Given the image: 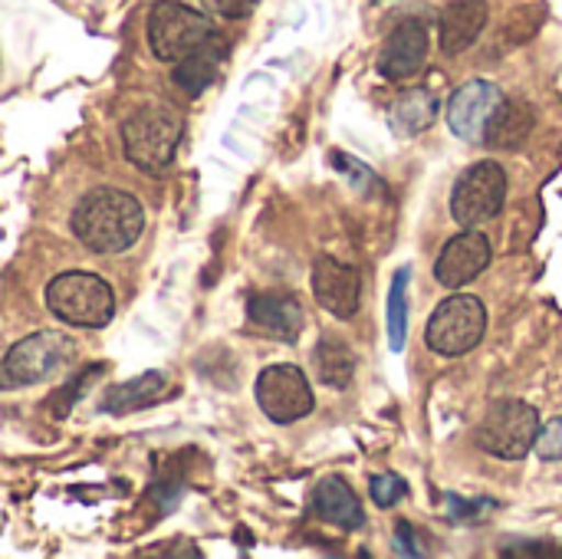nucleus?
Listing matches in <instances>:
<instances>
[{
    "instance_id": "nucleus-1",
    "label": "nucleus",
    "mask_w": 562,
    "mask_h": 559,
    "mask_svg": "<svg viewBox=\"0 0 562 559\" xmlns=\"http://www.w3.org/2000/svg\"><path fill=\"white\" fill-rule=\"evenodd\" d=\"M142 231H145V211L138 198L119 188H95L72 211L76 241L99 257L128 250L142 237Z\"/></svg>"
},
{
    "instance_id": "nucleus-2",
    "label": "nucleus",
    "mask_w": 562,
    "mask_h": 559,
    "mask_svg": "<svg viewBox=\"0 0 562 559\" xmlns=\"http://www.w3.org/2000/svg\"><path fill=\"white\" fill-rule=\"evenodd\" d=\"M181 135H184V115L168 102H155L132 112L122 122V152L135 168L158 175L175 161Z\"/></svg>"
},
{
    "instance_id": "nucleus-3",
    "label": "nucleus",
    "mask_w": 562,
    "mask_h": 559,
    "mask_svg": "<svg viewBox=\"0 0 562 559\" xmlns=\"http://www.w3.org/2000/svg\"><path fill=\"white\" fill-rule=\"evenodd\" d=\"M46 306L66 326L102 329L115 316V293L102 277L86 273V270H69L49 280Z\"/></svg>"
},
{
    "instance_id": "nucleus-4",
    "label": "nucleus",
    "mask_w": 562,
    "mask_h": 559,
    "mask_svg": "<svg viewBox=\"0 0 562 559\" xmlns=\"http://www.w3.org/2000/svg\"><path fill=\"white\" fill-rule=\"evenodd\" d=\"M211 13H201L178 0H158L148 13V46L161 63H178L214 40Z\"/></svg>"
},
{
    "instance_id": "nucleus-5",
    "label": "nucleus",
    "mask_w": 562,
    "mask_h": 559,
    "mask_svg": "<svg viewBox=\"0 0 562 559\" xmlns=\"http://www.w3.org/2000/svg\"><path fill=\"white\" fill-rule=\"evenodd\" d=\"M540 435V412L520 399H501L491 405L477 428V445L501 461H524Z\"/></svg>"
},
{
    "instance_id": "nucleus-6",
    "label": "nucleus",
    "mask_w": 562,
    "mask_h": 559,
    "mask_svg": "<svg viewBox=\"0 0 562 559\" xmlns=\"http://www.w3.org/2000/svg\"><path fill=\"white\" fill-rule=\"evenodd\" d=\"M487 333V310L477 297L471 293H454L448 297L428 320L425 326V343L438 356H464L471 353Z\"/></svg>"
},
{
    "instance_id": "nucleus-7",
    "label": "nucleus",
    "mask_w": 562,
    "mask_h": 559,
    "mask_svg": "<svg viewBox=\"0 0 562 559\" xmlns=\"http://www.w3.org/2000/svg\"><path fill=\"white\" fill-rule=\"evenodd\" d=\"M76 359V343L66 333H33L13 343L3 356V376L10 385H40L56 379Z\"/></svg>"
},
{
    "instance_id": "nucleus-8",
    "label": "nucleus",
    "mask_w": 562,
    "mask_h": 559,
    "mask_svg": "<svg viewBox=\"0 0 562 559\" xmlns=\"http://www.w3.org/2000/svg\"><path fill=\"white\" fill-rule=\"evenodd\" d=\"M507 201V171L501 161L471 165L451 191V217L461 227H481L504 211Z\"/></svg>"
},
{
    "instance_id": "nucleus-9",
    "label": "nucleus",
    "mask_w": 562,
    "mask_h": 559,
    "mask_svg": "<svg viewBox=\"0 0 562 559\" xmlns=\"http://www.w3.org/2000/svg\"><path fill=\"white\" fill-rule=\"evenodd\" d=\"M254 392H257L260 412L277 425H293L316 409V395H313L306 372L300 366H290V362L267 366L257 376Z\"/></svg>"
},
{
    "instance_id": "nucleus-10",
    "label": "nucleus",
    "mask_w": 562,
    "mask_h": 559,
    "mask_svg": "<svg viewBox=\"0 0 562 559\" xmlns=\"http://www.w3.org/2000/svg\"><path fill=\"white\" fill-rule=\"evenodd\" d=\"M313 297L329 316L352 320L362 303V277L352 264H342L339 257L323 254L313 264Z\"/></svg>"
},
{
    "instance_id": "nucleus-11",
    "label": "nucleus",
    "mask_w": 562,
    "mask_h": 559,
    "mask_svg": "<svg viewBox=\"0 0 562 559\" xmlns=\"http://www.w3.org/2000/svg\"><path fill=\"white\" fill-rule=\"evenodd\" d=\"M491 257H494L491 241L481 231L468 227L441 247L435 260V280L448 290H461L487 270Z\"/></svg>"
},
{
    "instance_id": "nucleus-12",
    "label": "nucleus",
    "mask_w": 562,
    "mask_h": 559,
    "mask_svg": "<svg viewBox=\"0 0 562 559\" xmlns=\"http://www.w3.org/2000/svg\"><path fill=\"white\" fill-rule=\"evenodd\" d=\"M504 102L501 86L487 82V79H471L464 82L451 102H448V125L458 138L464 142H484L487 125L497 112V105Z\"/></svg>"
},
{
    "instance_id": "nucleus-13",
    "label": "nucleus",
    "mask_w": 562,
    "mask_h": 559,
    "mask_svg": "<svg viewBox=\"0 0 562 559\" xmlns=\"http://www.w3.org/2000/svg\"><path fill=\"white\" fill-rule=\"evenodd\" d=\"M428 59V26L422 20H402L392 26L379 49V72L392 82H405L425 69Z\"/></svg>"
},
{
    "instance_id": "nucleus-14",
    "label": "nucleus",
    "mask_w": 562,
    "mask_h": 559,
    "mask_svg": "<svg viewBox=\"0 0 562 559\" xmlns=\"http://www.w3.org/2000/svg\"><path fill=\"white\" fill-rule=\"evenodd\" d=\"M247 320L277 343H296L303 329V303L286 290H263L247 300Z\"/></svg>"
},
{
    "instance_id": "nucleus-15",
    "label": "nucleus",
    "mask_w": 562,
    "mask_h": 559,
    "mask_svg": "<svg viewBox=\"0 0 562 559\" xmlns=\"http://www.w3.org/2000/svg\"><path fill=\"white\" fill-rule=\"evenodd\" d=\"M491 16L487 0H451L438 20V43L445 56H458L477 43Z\"/></svg>"
},
{
    "instance_id": "nucleus-16",
    "label": "nucleus",
    "mask_w": 562,
    "mask_h": 559,
    "mask_svg": "<svg viewBox=\"0 0 562 559\" xmlns=\"http://www.w3.org/2000/svg\"><path fill=\"white\" fill-rule=\"evenodd\" d=\"M313 511H316L319 521H326V524H333V527H339L346 534L362 530V524H366V511H362L356 491L339 474H329V478H323L316 484V491H313Z\"/></svg>"
},
{
    "instance_id": "nucleus-17",
    "label": "nucleus",
    "mask_w": 562,
    "mask_h": 559,
    "mask_svg": "<svg viewBox=\"0 0 562 559\" xmlns=\"http://www.w3.org/2000/svg\"><path fill=\"white\" fill-rule=\"evenodd\" d=\"M438 119V96L431 89H405L389 109V128L398 138H415L428 132Z\"/></svg>"
},
{
    "instance_id": "nucleus-18",
    "label": "nucleus",
    "mask_w": 562,
    "mask_h": 559,
    "mask_svg": "<svg viewBox=\"0 0 562 559\" xmlns=\"http://www.w3.org/2000/svg\"><path fill=\"white\" fill-rule=\"evenodd\" d=\"M530 128H533V109L527 102H520V99H507L504 96V102L497 105V112H494V119L487 125L484 145L504 148V152L520 148L527 142Z\"/></svg>"
},
{
    "instance_id": "nucleus-19",
    "label": "nucleus",
    "mask_w": 562,
    "mask_h": 559,
    "mask_svg": "<svg viewBox=\"0 0 562 559\" xmlns=\"http://www.w3.org/2000/svg\"><path fill=\"white\" fill-rule=\"evenodd\" d=\"M221 59H224V40L214 36V40H207L201 49H194L191 56L178 59V69L171 72V79H175V86L184 89L188 96H201V92L217 79Z\"/></svg>"
},
{
    "instance_id": "nucleus-20",
    "label": "nucleus",
    "mask_w": 562,
    "mask_h": 559,
    "mask_svg": "<svg viewBox=\"0 0 562 559\" xmlns=\"http://www.w3.org/2000/svg\"><path fill=\"white\" fill-rule=\"evenodd\" d=\"M313 366H316V376H319L323 385H329V389H349L352 385V376H356V353L342 339L323 336L316 343Z\"/></svg>"
},
{
    "instance_id": "nucleus-21",
    "label": "nucleus",
    "mask_w": 562,
    "mask_h": 559,
    "mask_svg": "<svg viewBox=\"0 0 562 559\" xmlns=\"http://www.w3.org/2000/svg\"><path fill=\"white\" fill-rule=\"evenodd\" d=\"M165 392H168L165 376L161 372H145V376H138L132 382H122V385L109 389V395H105L102 405L112 415H125V412H138V409L155 405Z\"/></svg>"
},
{
    "instance_id": "nucleus-22",
    "label": "nucleus",
    "mask_w": 562,
    "mask_h": 559,
    "mask_svg": "<svg viewBox=\"0 0 562 559\" xmlns=\"http://www.w3.org/2000/svg\"><path fill=\"white\" fill-rule=\"evenodd\" d=\"M408 277L412 270H398L389 290V346L398 353L405 349V336H408Z\"/></svg>"
},
{
    "instance_id": "nucleus-23",
    "label": "nucleus",
    "mask_w": 562,
    "mask_h": 559,
    "mask_svg": "<svg viewBox=\"0 0 562 559\" xmlns=\"http://www.w3.org/2000/svg\"><path fill=\"white\" fill-rule=\"evenodd\" d=\"M369 494H372V501H375L382 511H389V507H395L398 501H405L408 484H405L398 474H375L372 484H369Z\"/></svg>"
},
{
    "instance_id": "nucleus-24",
    "label": "nucleus",
    "mask_w": 562,
    "mask_h": 559,
    "mask_svg": "<svg viewBox=\"0 0 562 559\" xmlns=\"http://www.w3.org/2000/svg\"><path fill=\"white\" fill-rule=\"evenodd\" d=\"M533 448H537V458L543 461H562V418H553L550 425L540 428Z\"/></svg>"
},
{
    "instance_id": "nucleus-25",
    "label": "nucleus",
    "mask_w": 562,
    "mask_h": 559,
    "mask_svg": "<svg viewBox=\"0 0 562 559\" xmlns=\"http://www.w3.org/2000/svg\"><path fill=\"white\" fill-rule=\"evenodd\" d=\"M257 3H260V0H201L204 13L221 16V20H244V16L254 13Z\"/></svg>"
}]
</instances>
